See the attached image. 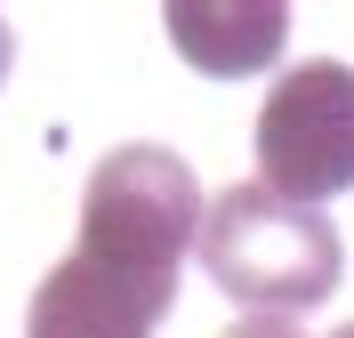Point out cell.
<instances>
[{
  "mask_svg": "<svg viewBox=\"0 0 354 338\" xmlns=\"http://www.w3.org/2000/svg\"><path fill=\"white\" fill-rule=\"evenodd\" d=\"M169 306H177V274H145L121 258H97V250H73L32 290L24 338H153Z\"/></svg>",
  "mask_w": 354,
  "mask_h": 338,
  "instance_id": "obj_4",
  "label": "cell"
},
{
  "mask_svg": "<svg viewBox=\"0 0 354 338\" xmlns=\"http://www.w3.org/2000/svg\"><path fill=\"white\" fill-rule=\"evenodd\" d=\"M282 8H169V41L201 73H266L282 57Z\"/></svg>",
  "mask_w": 354,
  "mask_h": 338,
  "instance_id": "obj_5",
  "label": "cell"
},
{
  "mask_svg": "<svg viewBox=\"0 0 354 338\" xmlns=\"http://www.w3.org/2000/svg\"><path fill=\"white\" fill-rule=\"evenodd\" d=\"M225 338H306L298 322H282V314H250V322H234Z\"/></svg>",
  "mask_w": 354,
  "mask_h": 338,
  "instance_id": "obj_6",
  "label": "cell"
},
{
  "mask_svg": "<svg viewBox=\"0 0 354 338\" xmlns=\"http://www.w3.org/2000/svg\"><path fill=\"white\" fill-rule=\"evenodd\" d=\"M8 57H17V48H8V24H0V81H8Z\"/></svg>",
  "mask_w": 354,
  "mask_h": 338,
  "instance_id": "obj_7",
  "label": "cell"
},
{
  "mask_svg": "<svg viewBox=\"0 0 354 338\" xmlns=\"http://www.w3.org/2000/svg\"><path fill=\"white\" fill-rule=\"evenodd\" d=\"M258 185L298 209H322L354 185V65L306 57L274 81L258 113Z\"/></svg>",
  "mask_w": 354,
  "mask_h": 338,
  "instance_id": "obj_3",
  "label": "cell"
},
{
  "mask_svg": "<svg viewBox=\"0 0 354 338\" xmlns=\"http://www.w3.org/2000/svg\"><path fill=\"white\" fill-rule=\"evenodd\" d=\"M194 242H201V185L169 145H121L97 161L73 250H97V258H121L145 274H185Z\"/></svg>",
  "mask_w": 354,
  "mask_h": 338,
  "instance_id": "obj_2",
  "label": "cell"
},
{
  "mask_svg": "<svg viewBox=\"0 0 354 338\" xmlns=\"http://www.w3.org/2000/svg\"><path fill=\"white\" fill-rule=\"evenodd\" d=\"M201 266L225 298H242L258 314H298V306H322L346 274V250H338V225L322 209H298L266 185H234L201 209Z\"/></svg>",
  "mask_w": 354,
  "mask_h": 338,
  "instance_id": "obj_1",
  "label": "cell"
},
{
  "mask_svg": "<svg viewBox=\"0 0 354 338\" xmlns=\"http://www.w3.org/2000/svg\"><path fill=\"white\" fill-rule=\"evenodd\" d=\"M330 338H354V322H338V330H330Z\"/></svg>",
  "mask_w": 354,
  "mask_h": 338,
  "instance_id": "obj_8",
  "label": "cell"
}]
</instances>
